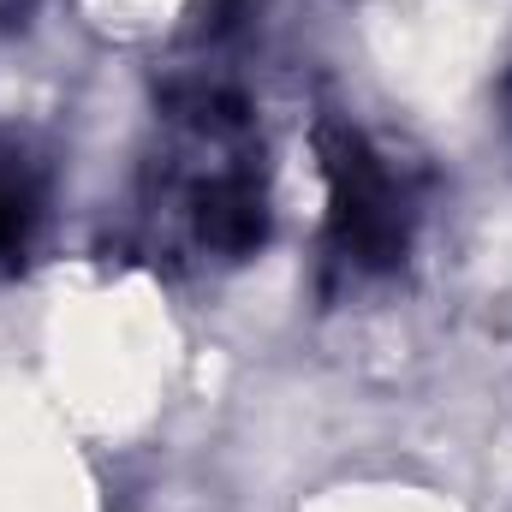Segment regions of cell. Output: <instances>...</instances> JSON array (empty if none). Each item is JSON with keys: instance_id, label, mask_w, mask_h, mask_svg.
Here are the masks:
<instances>
[{"instance_id": "277c9868", "label": "cell", "mask_w": 512, "mask_h": 512, "mask_svg": "<svg viewBox=\"0 0 512 512\" xmlns=\"http://www.w3.org/2000/svg\"><path fill=\"white\" fill-rule=\"evenodd\" d=\"M0 6H30V0H0Z\"/></svg>"}, {"instance_id": "3957f363", "label": "cell", "mask_w": 512, "mask_h": 512, "mask_svg": "<svg viewBox=\"0 0 512 512\" xmlns=\"http://www.w3.org/2000/svg\"><path fill=\"white\" fill-rule=\"evenodd\" d=\"M36 209H42V179H36V161L0 137V262L24 251L30 227H36Z\"/></svg>"}, {"instance_id": "6da1fadb", "label": "cell", "mask_w": 512, "mask_h": 512, "mask_svg": "<svg viewBox=\"0 0 512 512\" xmlns=\"http://www.w3.org/2000/svg\"><path fill=\"white\" fill-rule=\"evenodd\" d=\"M143 215L167 256L239 262L262 245V143L251 108L221 78H179L167 96V149L149 167Z\"/></svg>"}, {"instance_id": "7a4b0ae2", "label": "cell", "mask_w": 512, "mask_h": 512, "mask_svg": "<svg viewBox=\"0 0 512 512\" xmlns=\"http://www.w3.org/2000/svg\"><path fill=\"white\" fill-rule=\"evenodd\" d=\"M334 245L352 268H393L411 239V203L382 155L358 131H322Z\"/></svg>"}]
</instances>
